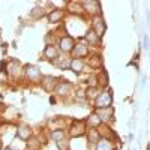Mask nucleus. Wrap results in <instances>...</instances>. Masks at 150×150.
Here are the masks:
<instances>
[{"instance_id": "1a4fd4ad", "label": "nucleus", "mask_w": 150, "mask_h": 150, "mask_svg": "<svg viewBox=\"0 0 150 150\" xmlns=\"http://www.w3.org/2000/svg\"><path fill=\"white\" fill-rule=\"evenodd\" d=\"M42 84H44V87H45V90L51 92V90H54V87H56V84H57V80L53 78V77H45L44 81H42Z\"/></svg>"}, {"instance_id": "6e6552de", "label": "nucleus", "mask_w": 150, "mask_h": 150, "mask_svg": "<svg viewBox=\"0 0 150 150\" xmlns=\"http://www.w3.org/2000/svg\"><path fill=\"white\" fill-rule=\"evenodd\" d=\"M83 6L86 8V11H89L90 14H99V12H101V5L98 2H84Z\"/></svg>"}, {"instance_id": "7ed1b4c3", "label": "nucleus", "mask_w": 150, "mask_h": 150, "mask_svg": "<svg viewBox=\"0 0 150 150\" xmlns=\"http://www.w3.org/2000/svg\"><path fill=\"white\" fill-rule=\"evenodd\" d=\"M99 120L101 122H110L112 119V116H114V112H112V108L108 107V108H98V114Z\"/></svg>"}, {"instance_id": "4be33fe9", "label": "nucleus", "mask_w": 150, "mask_h": 150, "mask_svg": "<svg viewBox=\"0 0 150 150\" xmlns=\"http://www.w3.org/2000/svg\"><path fill=\"white\" fill-rule=\"evenodd\" d=\"M89 123L92 125V126H98V125L101 123V120H99V117H98L96 114H92V116L89 117Z\"/></svg>"}, {"instance_id": "393cba45", "label": "nucleus", "mask_w": 150, "mask_h": 150, "mask_svg": "<svg viewBox=\"0 0 150 150\" xmlns=\"http://www.w3.org/2000/svg\"><path fill=\"white\" fill-rule=\"evenodd\" d=\"M99 80H101V83H102V84H107V83H108V81H107V74H105V72H102V75L99 77Z\"/></svg>"}, {"instance_id": "6ab92c4d", "label": "nucleus", "mask_w": 150, "mask_h": 150, "mask_svg": "<svg viewBox=\"0 0 150 150\" xmlns=\"http://www.w3.org/2000/svg\"><path fill=\"white\" fill-rule=\"evenodd\" d=\"M89 63H90L92 68H99V66H101V59H99L98 56L90 57V62H89Z\"/></svg>"}, {"instance_id": "412c9836", "label": "nucleus", "mask_w": 150, "mask_h": 150, "mask_svg": "<svg viewBox=\"0 0 150 150\" xmlns=\"http://www.w3.org/2000/svg\"><path fill=\"white\" fill-rule=\"evenodd\" d=\"M62 138H65V132H63V131H54V132H53V140H54V141H59V140H62Z\"/></svg>"}, {"instance_id": "20e7f679", "label": "nucleus", "mask_w": 150, "mask_h": 150, "mask_svg": "<svg viewBox=\"0 0 150 150\" xmlns=\"http://www.w3.org/2000/svg\"><path fill=\"white\" fill-rule=\"evenodd\" d=\"M74 47H75V44H74V39L71 36H66V38H63V39L60 41V50L62 51H72L74 50Z\"/></svg>"}, {"instance_id": "2eb2a0df", "label": "nucleus", "mask_w": 150, "mask_h": 150, "mask_svg": "<svg viewBox=\"0 0 150 150\" xmlns=\"http://www.w3.org/2000/svg\"><path fill=\"white\" fill-rule=\"evenodd\" d=\"M86 39L89 41L90 44H93V45H98V44H99V36H98L93 30H89V32L86 33Z\"/></svg>"}, {"instance_id": "f3484780", "label": "nucleus", "mask_w": 150, "mask_h": 150, "mask_svg": "<svg viewBox=\"0 0 150 150\" xmlns=\"http://www.w3.org/2000/svg\"><path fill=\"white\" fill-rule=\"evenodd\" d=\"M9 74L12 75H18L20 74V63L18 62H11V65H9Z\"/></svg>"}, {"instance_id": "f257e3e1", "label": "nucleus", "mask_w": 150, "mask_h": 150, "mask_svg": "<svg viewBox=\"0 0 150 150\" xmlns=\"http://www.w3.org/2000/svg\"><path fill=\"white\" fill-rule=\"evenodd\" d=\"M111 102H112V96H111V92L110 90H104V92H101L98 96H96V99H95V107L96 108H108V107H111Z\"/></svg>"}, {"instance_id": "9b49d317", "label": "nucleus", "mask_w": 150, "mask_h": 150, "mask_svg": "<svg viewBox=\"0 0 150 150\" xmlns=\"http://www.w3.org/2000/svg\"><path fill=\"white\" fill-rule=\"evenodd\" d=\"M96 150H112V144L110 140L107 138H102V140H99L98 144H96Z\"/></svg>"}, {"instance_id": "a878e982", "label": "nucleus", "mask_w": 150, "mask_h": 150, "mask_svg": "<svg viewBox=\"0 0 150 150\" xmlns=\"http://www.w3.org/2000/svg\"><path fill=\"white\" fill-rule=\"evenodd\" d=\"M3 81H6V74L3 71H0V83H3Z\"/></svg>"}, {"instance_id": "f03ea898", "label": "nucleus", "mask_w": 150, "mask_h": 150, "mask_svg": "<svg viewBox=\"0 0 150 150\" xmlns=\"http://www.w3.org/2000/svg\"><path fill=\"white\" fill-rule=\"evenodd\" d=\"M84 132H86V123H84L83 120L74 122L72 128H71V135H72V137H81Z\"/></svg>"}, {"instance_id": "f8f14e48", "label": "nucleus", "mask_w": 150, "mask_h": 150, "mask_svg": "<svg viewBox=\"0 0 150 150\" xmlns=\"http://www.w3.org/2000/svg\"><path fill=\"white\" fill-rule=\"evenodd\" d=\"M18 137L23 140V141H26L30 138V129L26 126V125H23V126L18 128Z\"/></svg>"}, {"instance_id": "5701e85b", "label": "nucleus", "mask_w": 150, "mask_h": 150, "mask_svg": "<svg viewBox=\"0 0 150 150\" xmlns=\"http://www.w3.org/2000/svg\"><path fill=\"white\" fill-rule=\"evenodd\" d=\"M32 17H35V18H39V17H42L44 15V11L41 9V8H35L33 11H32V14H30Z\"/></svg>"}, {"instance_id": "bb28decb", "label": "nucleus", "mask_w": 150, "mask_h": 150, "mask_svg": "<svg viewBox=\"0 0 150 150\" xmlns=\"http://www.w3.org/2000/svg\"><path fill=\"white\" fill-rule=\"evenodd\" d=\"M5 150H12V149H5Z\"/></svg>"}, {"instance_id": "dca6fc26", "label": "nucleus", "mask_w": 150, "mask_h": 150, "mask_svg": "<svg viewBox=\"0 0 150 150\" xmlns=\"http://www.w3.org/2000/svg\"><path fill=\"white\" fill-rule=\"evenodd\" d=\"M69 90H71V84L69 83H60L59 87H57V93H60V95H66Z\"/></svg>"}, {"instance_id": "aec40b11", "label": "nucleus", "mask_w": 150, "mask_h": 150, "mask_svg": "<svg viewBox=\"0 0 150 150\" xmlns=\"http://www.w3.org/2000/svg\"><path fill=\"white\" fill-rule=\"evenodd\" d=\"M56 144H57L59 150H68V141H66L65 138H62V140L56 141Z\"/></svg>"}, {"instance_id": "9d476101", "label": "nucleus", "mask_w": 150, "mask_h": 150, "mask_svg": "<svg viewBox=\"0 0 150 150\" xmlns=\"http://www.w3.org/2000/svg\"><path fill=\"white\" fill-rule=\"evenodd\" d=\"M69 66H71V69H72L74 72H77V74H78V72H81L83 68H84V62H83L81 59H74V60L71 62V65H69Z\"/></svg>"}, {"instance_id": "0eeeda50", "label": "nucleus", "mask_w": 150, "mask_h": 150, "mask_svg": "<svg viewBox=\"0 0 150 150\" xmlns=\"http://www.w3.org/2000/svg\"><path fill=\"white\" fill-rule=\"evenodd\" d=\"M26 74H27V77L33 81H38V80H41V72L39 69H38L36 66H27L26 68Z\"/></svg>"}, {"instance_id": "ddd939ff", "label": "nucleus", "mask_w": 150, "mask_h": 150, "mask_svg": "<svg viewBox=\"0 0 150 150\" xmlns=\"http://www.w3.org/2000/svg\"><path fill=\"white\" fill-rule=\"evenodd\" d=\"M62 18H63V11H60V9H54L51 14H50V17H48V20L51 23H57Z\"/></svg>"}, {"instance_id": "423d86ee", "label": "nucleus", "mask_w": 150, "mask_h": 150, "mask_svg": "<svg viewBox=\"0 0 150 150\" xmlns=\"http://www.w3.org/2000/svg\"><path fill=\"white\" fill-rule=\"evenodd\" d=\"M87 53H89V48H87V45L84 42H80L78 45L74 47V54L75 57H84Z\"/></svg>"}, {"instance_id": "39448f33", "label": "nucleus", "mask_w": 150, "mask_h": 150, "mask_svg": "<svg viewBox=\"0 0 150 150\" xmlns=\"http://www.w3.org/2000/svg\"><path fill=\"white\" fill-rule=\"evenodd\" d=\"M93 27H95L93 32H95L98 36H102L104 32H105V23H104V20H102L101 17L95 18V21H93Z\"/></svg>"}, {"instance_id": "4468645a", "label": "nucleus", "mask_w": 150, "mask_h": 150, "mask_svg": "<svg viewBox=\"0 0 150 150\" xmlns=\"http://www.w3.org/2000/svg\"><path fill=\"white\" fill-rule=\"evenodd\" d=\"M45 57L50 59V60L57 59V50H56L54 45H48V47L45 48Z\"/></svg>"}, {"instance_id": "a211bd4d", "label": "nucleus", "mask_w": 150, "mask_h": 150, "mask_svg": "<svg viewBox=\"0 0 150 150\" xmlns=\"http://www.w3.org/2000/svg\"><path fill=\"white\" fill-rule=\"evenodd\" d=\"M89 141L90 143H98L99 141V132L96 129H90V132H89Z\"/></svg>"}, {"instance_id": "b1692460", "label": "nucleus", "mask_w": 150, "mask_h": 150, "mask_svg": "<svg viewBox=\"0 0 150 150\" xmlns=\"http://www.w3.org/2000/svg\"><path fill=\"white\" fill-rule=\"evenodd\" d=\"M98 95H99V93H98V90H96V87H90V89L87 90V98H95V99H96Z\"/></svg>"}]
</instances>
